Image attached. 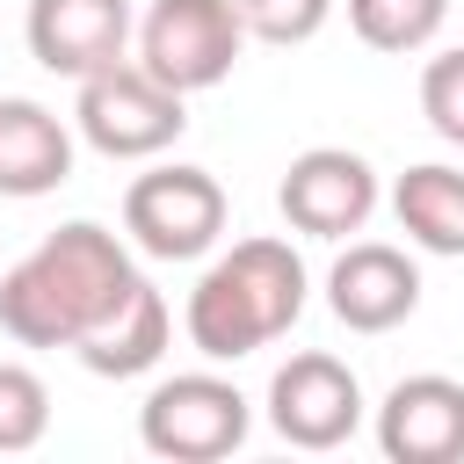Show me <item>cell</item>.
Wrapping results in <instances>:
<instances>
[{"label": "cell", "instance_id": "5", "mask_svg": "<svg viewBox=\"0 0 464 464\" xmlns=\"http://www.w3.org/2000/svg\"><path fill=\"white\" fill-rule=\"evenodd\" d=\"M225 188L210 167H145L130 188H123V239L152 261H203L218 239H225Z\"/></svg>", "mask_w": 464, "mask_h": 464}, {"label": "cell", "instance_id": "11", "mask_svg": "<svg viewBox=\"0 0 464 464\" xmlns=\"http://www.w3.org/2000/svg\"><path fill=\"white\" fill-rule=\"evenodd\" d=\"M377 450L392 464H457L464 457V384L442 370H413L377 406Z\"/></svg>", "mask_w": 464, "mask_h": 464}, {"label": "cell", "instance_id": "6", "mask_svg": "<svg viewBox=\"0 0 464 464\" xmlns=\"http://www.w3.org/2000/svg\"><path fill=\"white\" fill-rule=\"evenodd\" d=\"M130 36H138V65L174 94H203L232 80L246 51V22L232 0H152Z\"/></svg>", "mask_w": 464, "mask_h": 464}, {"label": "cell", "instance_id": "1", "mask_svg": "<svg viewBox=\"0 0 464 464\" xmlns=\"http://www.w3.org/2000/svg\"><path fill=\"white\" fill-rule=\"evenodd\" d=\"M138 283L130 246L94 225L72 218L58 232H44L7 276H0V334L22 348H80Z\"/></svg>", "mask_w": 464, "mask_h": 464}, {"label": "cell", "instance_id": "12", "mask_svg": "<svg viewBox=\"0 0 464 464\" xmlns=\"http://www.w3.org/2000/svg\"><path fill=\"white\" fill-rule=\"evenodd\" d=\"M72 181V130L29 94H0V196L29 203Z\"/></svg>", "mask_w": 464, "mask_h": 464}, {"label": "cell", "instance_id": "17", "mask_svg": "<svg viewBox=\"0 0 464 464\" xmlns=\"http://www.w3.org/2000/svg\"><path fill=\"white\" fill-rule=\"evenodd\" d=\"M420 116H428V130L442 145L464 152V44L457 51H435L420 65Z\"/></svg>", "mask_w": 464, "mask_h": 464}, {"label": "cell", "instance_id": "18", "mask_svg": "<svg viewBox=\"0 0 464 464\" xmlns=\"http://www.w3.org/2000/svg\"><path fill=\"white\" fill-rule=\"evenodd\" d=\"M246 22V44H312L334 14V0H232Z\"/></svg>", "mask_w": 464, "mask_h": 464}, {"label": "cell", "instance_id": "16", "mask_svg": "<svg viewBox=\"0 0 464 464\" xmlns=\"http://www.w3.org/2000/svg\"><path fill=\"white\" fill-rule=\"evenodd\" d=\"M51 435V384L29 362H0V457H22Z\"/></svg>", "mask_w": 464, "mask_h": 464}, {"label": "cell", "instance_id": "8", "mask_svg": "<svg viewBox=\"0 0 464 464\" xmlns=\"http://www.w3.org/2000/svg\"><path fill=\"white\" fill-rule=\"evenodd\" d=\"M268 428L290 450H341L362 428V384L341 355L304 348L268 377Z\"/></svg>", "mask_w": 464, "mask_h": 464}, {"label": "cell", "instance_id": "14", "mask_svg": "<svg viewBox=\"0 0 464 464\" xmlns=\"http://www.w3.org/2000/svg\"><path fill=\"white\" fill-rule=\"evenodd\" d=\"M392 218L420 254H464V174L442 160H420L392 181Z\"/></svg>", "mask_w": 464, "mask_h": 464}, {"label": "cell", "instance_id": "2", "mask_svg": "<svg viewBox=\"0 0 464 464\" xmlns=\"http://www.w3.org/2000/svg\"><path fill=\"white\" fill-rule=\"evenodd\" d=\"M304 297H312V276H304L297 246L261 232V239L225 246L196 276V290L181 304V334L203 362H239V355L283 341L304 319Z\"/></svg>", "mask_w": 464, "mask_h": 464}, {"label": "cell", "instance_id": "13", "mask_svg": "<svg viewBox=\"0 0 464 464\" xmlns=\"http://www.w3.org/2000/svg\"><path fill=\"white\" fill-rule=\"evenodd\" d=\"M167 341H174V312H167V297L138 276L130 290H123V304L72 348L94 377H145L160 355H167Z\"/></svg>", "mask_w": 464, "mask_h": 464}, {"label": "cell", "instance_id": "10", "mask_svg": "<svg viewBox=\"0 0 464 464\" xmlns=\"http://www.w3.org/2000/svg\"><path fill=\"white\" fill-rule=\"evenodd\" d=\"M130 0H29L22 36L29 58L58 80H87L116 58H130Z\"/></svg>", "mask_w": 464, "mask_h": 464}, {"label": "cell", "instance_id": "7", "mask_svg": "<svg viewBox=\"0 0 464 464\" xmlns=\"http://www.w3.org/2000/svg\"><path fill=\"white\" fill-rule=\"evenodd\" d=\"M377 196H384L377 167L362 152H348V145H312L276 181V210L304 239H348V232H362L377 218Z\"/></svg>", "mask_w": 464, "mask_h": 464}, {"label": "cell", "instance_id": "3", "mask_svg": "<svg viewBox=\"0 0 464 464\" xmlns=\"http://www.w3.org/2000/svg\"><path fill=\"white\" fill-rule=\"evenodd\" d=\"M72 130L102 160H160L188 130V94L160 87L138 58H116V65L72 80Z\"/></svg>", "mask_w": 464, "mask_h": 464}, {"label": "cell", "instance_id": "4", "mask_svg": "<svg viewBox=\"0 0 464 464\" xmlns=\"http://www.w3.org/2000/svg\"><path fill=\"white\" fill-rule=\"evenodd\" d=\"M254 428V406L232 377L218 370H181V377H160L138 406V442L167 464H218L246 442Z\"/></svg>", "mask_w": 464, "mask_h": 464}, {"label": "cell", "instance_id": "9", "mask_svg": "<svg viewBox=\"0 0 464 464\" xmlns=\"http://www.w3.org/2000/svg\"><path fill=\"white\" fill-rule=\"evenodd\" d=\"M326 312L348 334H392L420 312V268L392 239H348L326 268Z\"/></svg>", "mask_w": 464, "mask_h": 464}, {"label": "cell", "instance_id": "15", "mask_svg": "<svg viewBox=\"0 0 464 464\" xmlns=\"http://www.w3.org/2000/svg\"><path fill=\"white\" fill-rule=\"evenodd\" d=\"M450 22V0H348V29L370 44V51H428Z\"/></svg>", "mask_w": 464, "mask_h": 464}]
</instances>
